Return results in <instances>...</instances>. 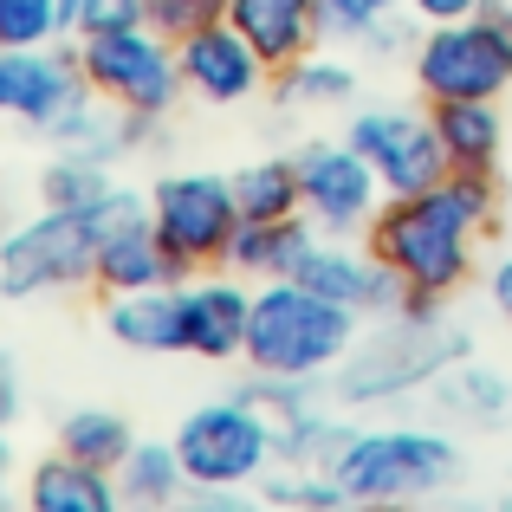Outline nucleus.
Instances as JSON below:
<instances>
[{
	"instance_id": "f257e3e1",
	"label": "nucleus",
	"mask_w": 512,
	"mask_h": 512,
	"mask_svg": "<svg viewBox=\"0 0 512 512\" xmlns=\"http://www.w3.org/2000/svg\"><path fill=\"white\" fill-rule=\"evenodd\" d=\"M500 214V188L493 175L448 169L422 195H389L383 214L370 221V247L409 292L428 299H454L474 279V247Z\"/></svg>"
},
{
	"instance_id": "f03ea898",
	"label": "nucleus",
	"mask_w": 512,
	"mask_h": 512,
	"mask_svg": "<svg viewBox=\"0 0 512 512\" xmlns=\"http://www.w3.org/2000/svg\"><path fill=\"white\" fill-rule=\"evenodd\" d=\"M467 350H474V338H467L454 318H441V299L409 292L402 312H389V318H376L370 331H357L350 357L325 376V383H331V396H338L344 409L396 402V396L428 389L448 363H461Z\"/></svg>"
},
{
	"instance_id": "7ed1b4c3",
	"label": "nucleus",
	"mask_w": 512,
	"mask_h": 512,
	"mask_svg": "<svg viewBox=\"0 0 512 512\" xmlns=\"http://www.w3.org/2000/svg\"><path fill=\"white\" fill-rule=\"evenodd\" d=\"M357 331H363V318L350 305L325 299V292H312L305 279H292V273L260 279L240 363H253L260 376H312V383H325L350 357Z\"/></svg>"
},
{
	"instance_id": "20e7f679",
	"label": "nucleus",
	"mask_w": 512,
	"mask_h": 512,
	"mask_svg": "<svg viewBox=\"0 0 512 512\" xmlns=\"http://www.w3.org/2000/svg\"><path fill=\"white\" fill-rule=\"evenodd\" d=\"M331 474L350 506L435 500L461 480V448L441 428H350Z\"/></svg>"
},
{
	"instance_id": "39448f33",
	"label": "nucleus",
	"mask_w": 512,
	"mask_h": 512,
	"mask_svg": "<svg viewBox=\"0 0 512 512\" xmlns=\"http://www.w3.org/2000/svg\"><path fill=\"white\" fill-rule=\"evenodd\" d=\"M409 72L428 104L441 98H506L512 91V20L506 7H480L467 20L422 26Z\"/></svg>"
},
{
	"instance_id": "423d86ee",
	"label": "nucleus",
	"mask_w": 512,
	"mask_h": 512,
	"mask_svg": "<svg viewBox=\"0 0 512 512\" xmlns=\"http://www.w3.org/2000/svg\"><path fill=\"white\" fill-rule=\"evenodd\" d=\"M175 454L188 467V493H247L279 461V441L247 396L201 402L175 428Z\"/></svg>"
},
{
	"instance_id": "0eeeda50",
	"label": "nucleus",
	"mask_w": 512,
	"mask_h": 512,
	"mask_svg": "<svg viewBox=\"0 0 512 512\" xmlns=\"http://www.w3.org/2000/svg\"><path fill=\"white\" fill-rule=\"evenodd\" d=\"M78 65H85L91 91L104 104H124L143 117H169L175 98H188L182 85V59H175V39L143 26H111V33H78Z\"/></svg>"
},
{
	"instance_id": "6e6552de",
	"label": "nucleus",
	"mask_w": 512,
	"mask_h": 512,
	"mask_svg": "<svg viewBox=\"0 0 512 512\" xmlns=\"http://www.w3.org/2000/svg\"><path fill=\"white\" fill-rule=\"evenodd\" d=\"M98 286V221L78 208H39L0 240V292L46 299V292Z\"/></svg>"
},
{
	"instance_id": "1a4fd4ad",
	"label": "nucleus",
	"mask_w": 512,
	"mask_h": 512,
	"mask_svg": "<svg viewBox=\"0 0 512 512\" xmlns=\"http://www.w3.org/2000/svg\"><path fill=\"white\" fill-rule=\"evenodd\" d=\"M91 111H98V91L78 65V46H0V117H20L59 150Z\"/></svg>"
},
{
	"instance_id": "9d476101",
	"label": "nucleus",
	"mask_w": 512,
	"mask_h": 512,
	"mask_svg": "<svg viewBox=\"0 0 512 512\" xmlns=\"http://www.w3.org/2000/svg\"><path fill=\"white\" fill-rule=\"evenodd\" d=\"M150 221L163 234V247L175 260L201 266H221L227 260V240L240 227V195H234V175H208V169H182L163 175L150 188Z\"/></svg>"
},
{
	"instance_id": "9b49d317",
	"label": "nucleus",
	"mask_w": 512,
	"mask_h": 512,
	"mask_svg": "<svg viewBox=\"0 0 512 512\" xmlns=\"http://www.w3.org/2000/svg\"><path fill=\"white\" fill-rule=\"evenodd\" d=\"M344 143L376 169L389 195H422L448 175V150L435 137V117L409 111V104H370L344 124Z\"/></svg>"
},
{
	"instance_id": "f8f14e48",
	"label": "nucleus",
	"mask_w": 512,
	"mask_h": 512,
	"mask_svg": "<svg viewBox=\"0 0 512 512\" xmlns=\"http://www.w3.org/2000/svg\"><path fill=\"white\" fill-rule=\"evenodd\" d=\"M299 188H305V221L318 234H370V221L389 201L376 169L344 137L338 143H305L299 150Z\"/></svg>"
},
{
	"instance_id": "ddd939ff",
	"label": "nucleus",
	"mask_w": 512,
	"mask_h": 512,
	"mask_svg": "<svg viewBox=\"0 0 512 512\" xmlns=\"http://www.w3.org/2000/svg\"><path fill=\"white\" fill-rule=\"evenodd\" d=\"M292 279H305L312 292L350 305L357 318H389V312H402V299H409V286L376 260V247H357L350 234H312V247H305V260L292 266Z\"/></svg>"
},
{
	"instance_id": "4468645a",
	"label": "nucleus",
	"mask_w": 512,
	"mask_h": 512,
	"mask_svg": "<svg viewBox=\"0 0 512 512\" xmlns=\"http://www.w3.org/2000/svg\"><path fill=\"white\" fill-rule=\"evenodd\" d=\"M195 266L175 260L150 221V195H137L111 227H98V292H143V286H182Z\"/></svg>"
},
{
	"instance_id": "2eb2a0df",
	"label": "nucleus",
	"mask_w": 512,
	"mask_h": 512,
	"mask_svg": "<svg viewBox=\"0 0 512 512\" xmlns=\"http://www.w3.org/2000/svg\"><path fill=\"white\" fill-rule=\"evenodd\" d=\"M175 59H182V85L188 98L201 104H247L253 91L266 85V59L247 46L234 20H214V26H195L188 39H175Z\"/></svg>"
},
{
	"instance_id": "dca6fc26",
	"label": "nucleus",
	"mask_w": 512,
	"mask_h": 512,
	"mask_svg": "<svg viewBox=\"0 0 512 512\" xmlns=\"http://www.w3.org/2000/svg\"><path fill=\"white\" fill-rule=\"evenodd\" d=\"M104 331L137 357H188V279L182 286H143L111 292Z\"/></svg>"
},
{
	"instance_id": "f3484780",
	"label": "nucleus",
	"mask_w": 512,
	"mask_h": 512,
	"mask_svg": "<svg viewBox=\"0 0 512 512\" xmlns=\"http://www.w3.org/2000/svg\"><path fill=\"white\" fill-rule=\"evenodd\" d=\"M253 292L240 273H195L188 279V357L201 363H234L247 350Z\"/></svg>"
},
{
	"instance_id": "a211bd4d",
	"label": "nucleus",
	"mask_w": 512,
	"mask_h": 512,
	"mask_svg": "<svg viewBox=\"0 0 512 512\" xmlns=\"http://www.w3.org/2000/svg\"><path fill=\"white\" fill-rule=\"evenodd\" d=\"M227 20L247 33V46L266 59V72H286L305 52H318L325 26V0H227Z\"/></svg>"
},
{
	"instance_id": "6ab92c4d",
	"label": "nucleus",
	"mask_w": 512,
	"mask_h": 512,
	"mask_svg": "<svg viewBox=\"0 0 512 512\" xmlns=\"http://www.w3.org/2000/svg\"><path fill=\"white\" fill-rule=\"evenodd\" d=\"M428 396H435V409L448 415V422L474 428V435L512 428V376L493 370V363L474 357V350H467L461 363H448V370L428 383Z\"/></svg>"
},
{
	"instance_id": "aec40b11",
	"label": "nucleus",
	"mask_w": 512,
	"mask_h": 512,
	"mask_svg": "<svg viewBox=\"0 0 512 512\" xmlns=\"http://www.w3.org/2000/svg\"><path fill=\"white\" fill-rule=\"evenodd\" d=\"M435 117V137L448 150V169H474V175H493L506 156V117H500V98H441L428 104Z\"/></svg>"
},
{
	"instance_id": "412c9836",
	"label": "nucleus",
	"mask_w": 512,
	"mask_h": 512,
	"mask_svg": "<svg viewBox=\"0 0 512 512\" xmlns=\"http://www.w3.org/2000/svg\"><path fill=\"white\" fill-rule=\"evenodd\" d=\"M26 506L33 512H117L124 506V487H117L111 467H91L78 454H52V461H33L26 474Z\"/></svg>"
},
{
	"instance_id": "4be33fe9",
	"label": "nucleus",
	"mask_w": 512,
	"mask_h": 512,
	"mask_svg": "<svg viewBox=\"0 0 512 512\" xmlns=\"http://www.w3.org/2000/svg\"><path fill=\"white\" fill-rule=\"evenodd\" d=\"M312 234L318 227L305 221V214H292V221H247L240 214V227H234V240H227V273H240V279H286L292 266L305 260V247H312Z\"/></svg>"
},
{
	"instance_id": "5701e85b",
	"label": "nucleus",
	"mask_w": 512,
	"mask_h": 512,
	"mask_svg": "<svg viewBox=\"0 0 512 512\" xmlns=\"http://www.w3.org/2000/svg\"><path fill=\"white\" fill-rule=\"evenodd\" d=\"M117 487H124L130 506H175L188 500V467L182 454H175V435L169 441H143L124 454V467H117Z\"/></svg>"
},
{
	"instance_id": "b1692460",
	"label": "nucleus",
	"mask_w": 512,
	"mask_h": 512,
	"mask_svg": "<svg viewBox=\"0 0 512 512\" xmlns=\"http://www.w3.org/2000/svg\"><path fill=\"white\" fill-rule=\"evenodd\" d=\"M234 195L247 221H292L305 214V188H299V156H260L234 175Z\"/></svg>"
},
{
	"instance_id": "393cba45",
	"label": "nucleus",
	"mask_w": 512,
	"mask_h": 512,
	"mask_svg": "<svg viewBox=\"0 0 512 512\" xmlns=\"http://www.w3.org/2000/svg\"><path fill=\"white\" fill-rule=\"evenodd\" d=\"M59 448L117 474V467H124V454L137 448V428L124 422V409H98V402H91V409H72L59 422Z\"/></svg>"
},
{
	"instance_id": "a878e982",
	"label": "nucleus",
	"mask_w": 512,
	"mask_h": 512,
	"mask_svg": "<svg viewBox=\"0 0 512 512\" xmlns=\"http://www.w3.org/2000/svg\"><path fill=\"white\" fill-rule=\"evenodd\" d=\"M111 163H91V156H72L59 150L46 169H39V208H98L104 195H111Z\"/></svg>"
},
{
	"instance_id": "bb28decb",
	"label": "nucleus",
	"mask_w": 512,
	"mask_h": 512,
	"mask_svg": "<svg viewBox=\"0 0 512 512\" xmlns=\"http://www.w3.org/2000/svg\"><path fill=\"white\" fill-rule=\"evenodd\" d=\"M279 91H286V104H350L357 98V72L344 59H331V52H305L299 65L279 72Z\"/></svg>"
},
{
	"instance_id": "cd10ccee",
	"label": "nucleus",
	"mask_w": 512,
	"mask_h": 512,
	"mask_svg": "<svg viewBox=\"0 0 512 512\" xmlns=\"http://www.w3.org/2000/svg\"><path fill=\"white\" fill-rule=\"evenodd\" d=\"M72 39L65 0H0V46H59Z\"/></svg>"
},
{
	"instance_id": "c85d7f7f",
	"label": "nucleus",
	"mask_w": 512,
	"mask_h": 512,
	"mask_svg": "<svg viewBox=\"0 0 512 512\" xmlns=\"http://www.w3.org/2000/svg\"><path fill=\"white\" fill-rule=\"evenodd\" d=\"M227 20V0H150V26L169 39H188L195 26Z\"/></svg>"
},
{
	"instance_id": "c756f323",
	"label": "nucleus",
	"mask_w": 512,
	"mask_h": 512,
	"mask_svg": "<svg viewBox=\"0 0 512 512\" xmlns=\"http://www.w3.org/2000/svg\"><path fill=\"white\" fill-rule=\"evenodd\" d=\"M150 0H78L72 7V39L78 33H111V26H143Z\"/></svg>"
},
{
	"instance_id": "7c9ffc66",
	"label": "nucleus",
	"mask_w": 512,
	"mask_h": 512,
	"mask_svg": "<svg viewBox=\"0 0 512 512\" xmlns=\"http://www.w3.org/2000/svg\"><path fill=\"white\" fill-rule=\"evenodd\" d=\"M409 0H325V26L344 39H363L376 20H389V13H402Z\"/></svg>"
},
{
	"instance_id": "2f4dec72",
	"label": "nucleus",
	"mask_w": 512,
	"mask_h": 512,
	"mask_svg": "<svg viewBox=\"0 0 512 512\" xmlns=\"http://www.w3.org/2000/svg\"><path fill=\"white\" fill-rule=\"evenodd\" d=\"M415 39H422V20L402 7V13H389V20H376L370 33H363V52H370V59H402V52H415Z\"/></svg>"
},
{
	"instance_id": "473e14b6",
	"label": "nucleus",
	"mask_w": 512,
	"mask_h": 512,
	"mask_svg": "<svg viewBox=\"0 0 512 512\" xmlns=\"http://www.w3.org/2000/svg\"><path fill=\"white\" fill-rule=\"evenodd\" d=\"M26 409V383H20V357L0 344V428H13Z\"/></svg>"
},
{
	"instance_id": "72a5a7b5",
	"label": "nucleus",
	"mask_w": 512,
	"mask_h": 512,
	"mask_svg": "<svg viewBox=\"0 0 512 512\" xmlns=\"http://www.w3.org/2000/svg\"><path fill=\"white\" fill-rule=\"evenodd\" d=\"M480 7H506V0H409V13L422 26H441V20H467V13Z\"/></svg>"
},
{
	"instance_id": "f704fd0d",
	"label": "nucleus",
	"mask_w": 512,
	"mask_h": 512,
	"mask_svg": "<svg viewBox=\"0 0 512 512\" xmlns=\"http://www.w3.org/2000/svg\"><path fill=\"white\" fill-rule=\"evenodd\" d=\"M487 299L500 305V318H512V253H500V260H493V273H487Z\"/></svg>"
},
{
	"instance_id": "c9c22d12",
	"label": "nucleus",
	"mask_w": 512,
	"mask_h": 512,
	"mask_svg": "<svg viewBox=\"0 0 512 512\" xmlns=\"http://www.w3.org/2000/svg\"><path fill=\"white\" fill-rule=\"evenodd\" d=\"M13 461H20V454H13L7 428H0V500H7V487H13Z\"/></svg>"
},
{
	"instance_id": "e433bc0d",
	"label": "nucleus",
	"mask_w": 512,
	"mask_h": 512,
	"mask_svg": "<svg viewBox=\"0 0 512 512\" xmlns=\"http://www.w3.org/2000/svg\"><path fill=\"white\" fill-rule=\"evenodd\" d=\"M72 7H78V0H65V26H72Z\"/></svg>"
},
{
	"instance_id": "4c0bfd02",
	"label": "nucleus",
	"mask_w": 512,
	"mask_h": 512,
	"mask_svg": "<svg viewBox=\"0 0 512 512\" xmlns=\"http://www.w3.org/2000/svg\"><path fill=\"white\" fill-rule=\"evenodd\" d=\"M506 20H512V0H506Z\"/></svg>"
}]
</instances>
